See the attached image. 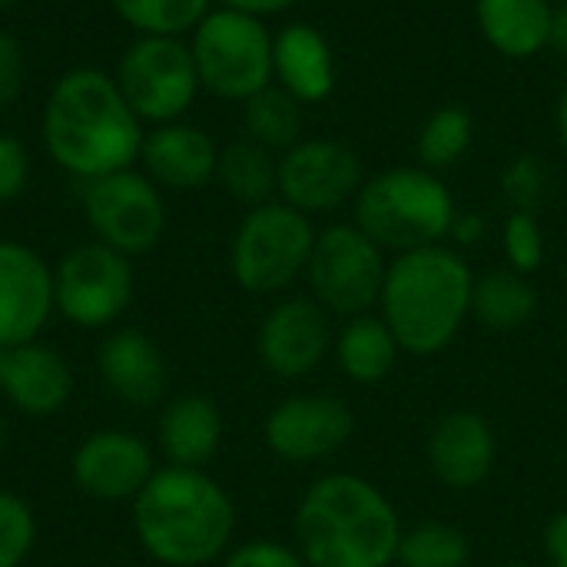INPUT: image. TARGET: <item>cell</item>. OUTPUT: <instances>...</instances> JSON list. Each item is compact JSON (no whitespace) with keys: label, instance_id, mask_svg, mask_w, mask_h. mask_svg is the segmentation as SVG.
<instances>
[{"label":"cell","instance_id":"obj_1","mask_svg":"<svg viewBox=\"0 0 567 567\" xmlns=\"http://www.w3.org/2000/svg\"><path fill=\"white\" fill-rule=\"evenodd\" d=\"M402 532L389 495L352 472L316 478L292 518V542L309 567H392Z\"/></svg>","mask_w":567,"mask_h":567},{"label":"cell","instance_id":"obj_2","mask_svg":"<svg viewBox=\"0 0 567 567\" xmlns=\"http://www.w3.org/2000/svg\"><path fill=\"white\" fill-rule=\"evenodd\" d=\"M143 123L123 100L113 76L96 66L66 70L43 106V146L60 169L96 179L130 169L140 159Z\"/></svg>","mask_w":567,"mask_h":567},{"label":"cell","instance_id":"obj_3","mask_svg":"<svg viewBox=\"0 0 567 567\" xmlns=\"http://www.w3.org/2000/svg\"><path fill=\"white\" fill-rule=\"evenodd\" d=\"M130 505L136 542L159 565L206 567L233 548L236 502L206 468L163 465Z\"/></svg>","mask_w":567,"mask_h":567},{"label":"cell","instance_id":"obj_4","mask_svg":"<svg viewBox=\"0 0 567 567\" xmlns=\"http://www.w3.org/2000/svg\"><path fill=\"white\" fill-rule=\"evenodd\" d=\"M472 266L445 243L399 252L389 259L375 312L389 322L402 352L439 355L472 319Z\"/></svg>","mask_w":567,"mask_h":567},{"label":"cell","instance_id":"obj_5","mask_svg":"<svg viewBox=\"0 0 567 567\" xmlns=\"http://www.w3.org/2000/svg\"><path fill=\"white\" fill-rule=\"evenodd\" d=\"M455 216L452 189L425 166H392L355 196V226L395 256L445 243Z\"/></svg>","mask_w":567,"mask_h":567},{"label":"cell","instance_id":"obj_6","mask_svg":"<svg viewBox=\"0 0 567 567\" xmlns=\"http://www.w3.org/2000/svg\"><path fill=\"white\" fill-rule=\"evenodd\" d=\"M316 233L312 216L282 199L246 209L229 249L233 279L252 296H276L289 289L309 269Z\"/></svg>","mask_w":567,"mask_h":567},{"label":"cell","instance_id":"obj_7","mask_svg":"<svg viewBox=\"0 0 567 567\" xmlns=\"http://www.w3.org/2000/svg\"><path fill=\"white\" fill-rule=\"evenodd\" d=\"M272 40L266 20L219 7L209 10L189 37L203 90L246 103L272 83Z\"/></svg>","mask_w":567,"mask_h":567},{"label":"cell","instance_id":"obj_8","mask_svg":"<svg viewBox=\"0 0 567 567\" xmlns=\"http://www.w3.org/2000/svg\"><path fill=\"white\" fill-rule=\"evenodd\" d=\"M385 249L355 223H332L316 233L306 282L309 296L339 319L375 312L385 286Z\"/></svg>","mask_w":567,"mask_h":567},{"label":"cell","instance_id":"obj_9","mask_svg":"<svg viewBox=\"0 0 567 567\" xmlns=\"http://www.w3.org/2000/svg\"><path fill=\"white\" fill-rule=\"evenodd\" d=\"M140 123H176L203 90L193 50L183 37H136L113 73Z\"/></svg>","mask_w":567,"mask_h":567},{"label":"cell","instance_id":"obj_10","mask_svg":"<svg viewBox=\"0 0 567 567\" xmlns=\"http://www.w3.org/2000/svg\"><path fill=\"white\" fill-rule=\"evenodd\" d=\"M136 276L130 256L86 243L70 249L53 269V302L56 312L76 329H106L133 302Z\"/></svg>","mask_w":567,"mask_h":567},{"label":"cell","instance_id":"obj_11","mask_svg":"<svg viewBox=\"0 0 567 567\" xmlns=\"http://www.w3.org/2000/svg\"><path fill=\"white\" fill-rule=\"evenodd\" d=\"M83 213L96 243L123 252H150L166 229V206L159 186L140 169H116L83 183Z\"/></svg>","mask_w":567,"mask_h":567},{"label":"cell","instance_id":"obj_12","mask_svg":"<svg viewBox=\"0 0 567 567\" xmlns=\"http://www.w3.org/2000/svg\"><path fill=\"white\" fill-rule=\"evenodd\" d=\"M355 435V415L346 399L329 392H299L276 402L262 422L266 449L286 465H316L339 455Z\"/></svg>","mask_w":567,"mask_h":567},{"label":"cell","instance_id":"obj_13","mask_svg":"<svg viewBox=\"0 0 567 567\" xmlns=\"http://www.w3.org/2000/svg\"><path fill=\"white\" fill-rule=\"evenodd\" d=\"M362 183V159L342 140H299L279 156V199L306 216L355 203Z\"/></svg>","mask_w":567,"mask_h":567},{"label":"cell","instance_id":"obj_14","mask_svg":"<svg viewBox=\"0 0 567 567\" xmlns=\"http://www.w3.org/2000/svg\"><path fill=\"white\" fill-rule=\"evenodd\" d=\"M332 316L312 296H286L259 322L256 355L276 379H306L332 352Z\"/></svg>","mask_w":567,"mask_h":567},{"label":"cell","instance_id":"obj_15","mask_svg":"<svg viewBox=\"0 0 567 567\" xmlns=\"http://www.w3.org/2000/svg\"><path fill=\"white\" fill-rule=\"evenodd\" d=\"M70 475L76 488L93 502H133L156 475V458L140 435L123 429H100L76 445Z\"/></svg>","mask_w":567,"mask_h":567},{"label":"cell","instance_id":"obj_16","mask_svg":"<svg viewBox=\"0 0 567 567\" xmlns=\"http://www.w3.org/2000/svg\"><path fill=\"white\" fill-rule=\"evenodd\" d=\"M53 302V269L47 259L13 239H0V349L40 339Z\"/></svg>","mask_w":567,"mask_h":567},{"label":"cell","instance_id":"obj_17","mask_svg":"<svg viewBox=\"0 0 567 567\" xmlns=\"http://www.w3.org/2000/svg\"><path fill=\"white\" fill-rule=\"evenodd\" d=\"M425 462L432 475L452 492H475L498 465L495 425L475 409L445 412L425 442Z\"/></svg>","mask_w":567,"mask_h":567},{"label":"cell","instance_id":"obj_18","mask_svg":"<svg viewBox=\"0 0 567 567\" xmlns=\"http://www.w3.org/2000/svg\"><path fill=\"white\" fill-rule=\"evenodd\" d=\"M0 395L30 419H50L63 412V405L70 402L73 372L53 346H43L40 339H33V342L7 349Z\"/></svg>","mask_w":567,"mask_h":567},{"label":"cell","instance_id":"obj_19","mask_svg":"<svg viewBox=\"0 0 567 567\" xmlns=\"http://www.w3.org/2000/svg\"><path fill=\"white\" fill-rule=\"evenodd\" d=\"M143 173L166 189H199L216 179L219 146L213 136L189 123H163L143 133L140 146Z\"/></svg>","mask_w":567,"mask_h":567},{"label":"cell","instance_id":"obj_20","mask_svg":"<svg viewBox=\"0 0 567 567\" xmlns=\"http://www.w3.org/2000/svg\"><path fill=\"white\" fill-rule=\"evenodd\" d=\"M103 385L133 409H150L166 392V359L140 329H116L96 352Z\"/></svg>","mask_w":567,"mask_h":567},{"label":"cell","instance_id":"obj_21","mask_svg":"<svg viewBox=\"0 0 567 567\" xmlns=\"http://www.w3.org/2000/svg\"><path fill=\"white\" fill-rule=\"evenodd\" d=\"M272 83L302 106L326 100L336 86V56L326 33L309 23L282 27L272 40Z\"/></svg>","mask_w":567,"mask_h":567},{"label":"cell","instance_id":"obj_22","mask_svg":"<svg viewBox=\"0 0 567 567\" xmlns=\"http://www.w3.org/2000/svg\"><path fill=\"white\" fill-rule=\"evenodd\" d=\"M223 412L209 395H179L159 412L156 445L166 465L206 468L223 445Z\"/></svg>","mask_w":567,"mask_h":567},{"label":"cell","instance_id":"obj_23","mask_svg":"<svg viewBox=\"0 0 567 567\" xmlns=\"http://www.w3.org/2000/svg\"><path fill=\"white\" fill-rule=\"evenodd\" d=\"M475 20L492 50L508 60H532L551 47V0H475Z\"/></svg>","mask_w":567,"mask_h":567},{"label":"cell","instance_id":"obj_24","mask_svg":"<svg viewBox=\"0 0 567 567\" xmlns=\"http://www.w3.org/2000/svg\"><path fill=\"white\" fill-rule=\"evenodd\" d=\"M332 355L349 382L379 385L392 375L402 355V346L379 312H362V316L342 319L336 342H332Z\"/></svg>","mask_w":567,"mask_h":567},{"label":"cell","instance_id":"obj_25","mask_svg":"<svg viewBox=\"0 0 567 567\" xmlns=\"http://www.w3.org/2000/svg\"><path fill=\"white\" fill-rule=\"evenodd\" d=\"M535 312H538V289L525 272L502 266L475 276L472 319L488 332H515L528 326Z\"/></svg>","mask_w":567,"mask_h":567},{"label":"cell","instance_id":"obj_26","mask_svg":"<svg viewBox=\"0 0 567 567\" xmlns=\"http://www.w3.org/2000/svg\"><path fill=\"white\" fill-rule=\"evenodd\" d=\"M216 183L246 209L279 199V156L259 143L236 140L219 150Z\"/></svg>","mask_w":567,"mask_h":567},{"label":"cell","instance_id":"obj_27","mask_svg":"<svg viewBox=\"0 0 567 567\" xmlns=\"http://www.w3.org/2000/svg\"><path fill=\"white\" fill-rule=\"evenodd\" d=\"M246 136L272 153H286L302 140V103L279 83H269L243 103Z\"/></svg>","mask_w":567,"mask_h":567},{"label":"cell","instance_id":"obj_28","mask_svg":"<svg viewBox=\"0 0 567 567\" xmlns=\"http://www.w3.org/2000/svg\"><path fill=\"white\" fill-rule=\"evenodd\" d=\"M472 140H475L472 113L465 106H455V103L439 106L419 130V143H415L419 166L442 173V169L455 166L472 150Z\"/></svg>","mask_w":567,"mask_h":567},{"label":"cell","instance_id":"obj_29","mask_svg":"<svg viewBox=\"0 0 567 567\" xmlns=\"http://www.w3.org/2000/svg\"><path fill=\"white\" fill-rule=\"evenodd\" d=\"M399 567H468L472 542L462 528L449 522H422L402 532L399 542Z\"/></svg>","mask_w":567,"mask_h":567},{"label":"cell","instance_id":"obj_30","mask_svg":"<svg viewBox=\"0 0 567 567\" xmlns=\"http://www.w3.org/2000/svg\"><path fill=\"white\" fill-rule=\"evenodd\" d=\"M140 37H186L213 10V0H110Z\"/></svg>","mask_w":567,"mask_h":567},{"label":"cell","instance_id":"obj_31","mask_svg":"<svg viewBox=\"0 0 567 567\" xmlns=\"http://www.w3.org/2000/svg\"><path fill=\"white\" fill-rule=\"evenodd\" d=\"M37 545V518L33 508L0 488V567H23Z\"/></svg>","mask_w":567,"mask_h":567},{"label":"cell","instance_id":"obj_32","mask_svg":"<svg viewBox=\"0 0 567 567\" xmlns=\"http://www.w3.org/2000/svg\"><path fill=\"white\" fill-rule=\"evenodd\" d=\"M502 252L505 266L515 272H538L545 262V229L538 223V213H508L502 226Z\"/></svg>","mask_w":567,"mask_h":567},{"label":"cell","instance_id":"obj_33","mask_svg":"<svg viewBox=\"0 0 567 567\" xmlns=\"http://www.w3.org/2000/svg\"><path fill=\"white\" fill-rule=\"evenodd\" d=\"M502 196L515 213H538L548 196V169L538 156L522 153L502 173Z\"/></svg>","mask_w":567,"mask_h":567},{"label":"cell","instance_id":"obj_34","mask_svg":"<svg viewBox=\"0 0 567 567\" xmlns=\"http://www.w3.org/2000/svg\"><path fill=\"white\" fill-rule=\"evenodd\" d=\"M219 567H309L302 561L296 545L276 542V538H249L243 545H233Z\"/></svg>","mask_w":567,"mask_h":567},{"label":"cell","instance_id":"obj_35","mask_svg":"<svg viewBox=\"0 0 567 567\" xmlns=\"http://www.w3.org/2000/svg\"><path fill=\"white\" fill-rule=\"evenodd\" d=\"M30 179V156L17 136L0 133V203L17 199Z\"/></svg>","mask_w":567,"mask_h":567},{"label":"cell","instance_id":"obj_36","mask_svg":"<svg viewBox=\"0 0 567 567\" xmlns=\"http://www.w3.org/2000/svg\"><path fill=\"white\" fill-rule=\"evenodd\" d=\"M23 80H27L23 50H20L17 37L0 30V110L17 103V96L23 93Z\"/></svg>","mask_w":567,"mask_h":567},{"label":"cell","instance_id":"obj_37","mask_svg":"<svg viewBox=\"0 0 567 567\" xmlns=\"http://www.w3.org/2000/svg\"><path fill=\"white\" fill-rule=\"evenodd\" d=\"M545 551L551 567H567V512L555 515L545 528Z\"/></svg>","mask_w":567,"mask_h":567},{"label":"cell","instance_id":"obj_38","mask_svg":"<svg viewBox=\"0 0 567 567\" xmlns=\"http://www.w3.org/2000/svg\"><path fill=\"white\" fill-rule=\"evenodd\" d=\"M485 229H488V223H485L482 213H458L455 223H452L449 239H455L458 246H475V243H482Z\"/></svg>","mask_w":567,"mask_h":567},{"label":"cell","instance_id":"obj_39","mask_svg":"<svg viewBox=\"0 0 567 567\" xmlns=\"http://www.w3.org/2000/svg\"><path fill=\"white\" fill-rule=\"evenodd\" d=\"M296 3H299V0H223V7L239 10V13H249V17H259V20L276 17V13H286V10H292Z\"/></svg>","mask_w":567,"mask_h":567},{"label":"cell","instance_id":"obj_40","mask_svg":"<svg viewBox=\"0 0 567 567\" xmlns=\"http://www.w3.org/2000/svg\"><path fill=\"white\" fill-rule=\"evenodd\" d=\"M551 47L567 60V3L555 7V23H551Z\"/></svg>","mask_w":567,"mask_h":567},{"label":"cell","instance_id":"obj_41","mask_svg":"<svg viewBox=\"0 0 567 567\" xmlns=\"http://www.w3.org/2000/svg\"><path fill=\"white\" fill-rule=\"evenodd\" d=\"M555 130H558V146L567 153V83L558 96V110H555Z\"/></svg>","mask_w":567,"mask_h":567},{"label":"cell","instance_id":"obj_42","mask_svg":"<svg viewBox=\"0 0 567 567\" xmlns=\"http://www.w3.org/2000/svg\"><path fill=\"white\" fill-rule=\"evenodd\" d=\"M3 445H7V419L0 415V452H3Z\"/></svg>","mask_w":567,"mask_h":567},{"label":"cell","instance_id":"obj_43","mask_svg":"<svg viewBox=\"0 0 567 567\" xmlns=\"http://www.w3.org/2000/svg\"><path fill=\"white\" fill-rule=\"evenodd\" d=\"M502 567H538V565H528V561H515V565H502Z\"/></svg>","mask_w":567,"mask_h":567},{"label":"cell","instance_id":"obj_44","mask_svg":"<svg viewBox=\"0 0 567 567\" xmlns=\"http://www.w3.org/2000/svg\"><path fill=\"white\" fill-rule=\"evenodd\" d=\"M3 355H7V349H0V375H3Z\"/></svg>","mask_w":567,"mask_h":567},{"label":"cell","instance_id":"obj_45","mask_svg":"<svg viewBox=\"0 0 567 567\" xmlns=\"http://www.w3.org/2000/svg\"><path fill=\"white\" fill-rule=\"evenodd\" d=\"M10 3H17V0H0V7H10Z\"/></svg>","mask_w":567,"mask_h":567}]
</instances>
